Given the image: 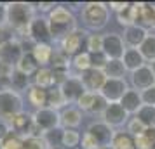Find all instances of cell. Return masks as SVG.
<instances>
[{
  "mask_svg": "<svg viewBox=\"0 0 155 149\" xmlns=\"http://www.w3.org/2000/svg\"><path fill=\"white\" fill-rule=\"evenodd\" d=\"M35 19V7L28 2L7 4V26L19 35L28 36V28Z\"/></svg>",
  "mask_w": 155,
  "mask_h": 149,
  "instance_id": "cell-1",
  "label": "cell"
},
{
  "mask_svg": "<svg viewBox=\"0 0 155 149\" xmlns=\"http://www.w3.org/2000/svg\"><path fill=\"white\" fill-rule=\"evenodd\" d=\"M47 21H49L52 40H59L61 42L66 35H70L73 29H77L75 16L71 14V11H68L64 5H56L49 12Z\"/></svg>",
  "mask_w": 155,
  "mask_h": 149,
  "instance_id": "cell-2",
  "label": "cell"
},
{
  "mask_svg": "<svg viewBox=\"0 0 155 149\" xmlns=\"http://www.w3.org/2000/svg\"><path fill=\"white\" fill-rule=\"evenodd\" d=\"M110 19V9L103 2H89L82 7V21L87 28L98 29L105 28Z\"/></svg>",
  "mask_w": 155,
  "mask_h": 149,
  "instance_id": "cell-3",
  "label": "cell"
},
{
  "mask_svg": "<svg viewBox=\"0 0 155 149\" xmlns=\"http://www.w3.org/2000/svg\"><path fill=\"white\" fill-rule=\"evenodd\" d=\"M23 97L21 94L14 92V90H7V92H0V120H12L16 114H19L23 109Z\"/></svg>",
  "mask_w": 155,
  "mask_h": 149,
  "instance_id": "cell-4",
  "label": "cell"
},
{
  "mask_svg": "<svg viewBox=\"0 0 155 149\" xmlns=\"http://www.w3.org/2000/svg\"><path fill=\"white\" fill-rule=\"evenodd\" d=\"M33 123L35 127L42 132L47 134L51 130H56L61 125V118H59V111L51 109V107H42V109H35L33 113Z\"/></svg>",
  "mask_w": 155,
  "mask_h": 149,
  "instance_id": "cell-5",
  "label": "cell"
},
{
  "mask_svg": "<svg viewBox=\"0 0 155 149\" xmlns=\"http://www.w3.org/2000/svg\"><path fill=\"white\" fill-rule=\"evenodd\" d=\"M101 116H103V121L112 128L124 127V125H127L129 120H131V118H129V113L122 107L120 102H110V104L106 106L105 113L101 114Z\"/></svg>",
  "mask_w": 155,
  "mask_h": 149,
  "instance_id": "cell-6",
  "label": "cell"
},
{
  "mask_svg": "<svg viewBox=\"0 0 155 149\" xmlns=\"http://www.w3.org/2000/svg\"><path fill=\"white\" fill-rule=\"evenodd\" d=\"M127 90H129V87H127V82L124 78H108L99 94L110 104V102H120Z\"/></svg>",
  "mask_w": 155,
  "mask_h": 149,
  "instance_id": "cell-7",
  "label": "cell"
},
{
  "mask_svg": "<svg viewBox=\"0 0 155 149\" xmlns=\"http://www.w3.org/2000/svg\"><path fill=\"white\" fill-rule=\"evenodd\" d=\"M78 78H80V82H82L85 92H94V94L101 92L103 85H105L106 80H108L106 78V75H105V71L94 70V68L84 71V73H80Z\"/></svg>",
  "mask_w": 155,
  "mask_h": 149,
  "instance_id": "cell-8",
  "label": "cell"
},
{
  "mask_svg": "<svg viewBox=\"0 0 155 149\" xmlns=\"http://www.w3.org/2000/svg\"><path fill=\"white\" fill-rule=\"evenodd\" d=\"M126 43L122 35L117 33H106L103 35V52L106 54L108 59H122L126 52Z\"/></svg>",
  "mask_w": 155,
  "mask_h": 149,
  "instance_id": "cell-9",
  "label": "cell"
},
{
  "mask_svg": "<svg viewBox=\"0 0 155 149\" xmlns=\"http://www.w3.org/2000/svg\"><path fill=\"white\" fill-rule=\"evenodd\" d=\"M28 38L33 43H49L52 40L49 21L45 17H35L28 28Z\"/></svg>",
  "mask_w": 155,
  "mask_h": 149,
  "instance_id": "cell-10",
  "label": "cell"
},
{
  "mask_svg": "<svg viewBox=\"0 0 155 149\" xmlns=\"http://www.w3.org/2000/svg\"><path fill=\"white\" fill-rule=\"evenodd\" d=\"M87 40V33H85L84 29H73L70 35H66L59 42L61 45V50H63L66 56H75L78 52H82V45L85 43Z\"/></svg>",
  "mask_w": 155,
  "mask_h": 149,
  "instance_id": "cell-11",
  "label": "cell"
},
{
  "mask_svg": "<svg viewBox=\"0 0 155 149\" xmlns=\"http://www.w3.org/2000/svg\"><path fill=\"white\" fill-rule=\"evenodd\" d=\"M9 125H11V130L16 132L21 137H31L33 135V130H35V123H33V114L26 113V111H21L19 114H16L12 120H9Z\"/></svg>",
  "mask_w": 155,
  "mask_h": 149,
  "instance_id": "cell-12",
  "label": "cell"
},
{
  "mask_svg": "<svg viewBox=\"0 0 155 149\" xmlns=\"http://www.w3.org/2000/svg\"><path fill=\"white\" fill-rule=\"evenodd\" d=\"M131 83H133L134 90H138V92H143V90H147V88L155 87L153 70H152L148 64H145L143 68H140V70H136L134 73H131Z\"/></svg>",
  "mask_w": 155,
  "mask_h": 149,
  "instance_id": "cell-13",
  "label": "cell"
},
{
  "mask_svg": "<svg viewBox=\"0 0 155 149\" xmlns=\"http://www.w3.org/2000/svg\"><path fill=\"white\" fill-rule=\"evenodd\" d=\"M25 54V49H23V45L19 40H9L5 43H0V61H4V63H9L12 64L16 68V64L19 63V59L23 57Z\"/></svg>",
  "mask_w": 155,
  "mask_h": 149,
  "instance_id": "cell-14",
  "label": "cell"
},
{
  "mask_svg": "<svg viewBox=\"0 0 155 149\" xmlns=\"http://www.w3.org/2000/svg\"><path fill=\"white\" fill-rule=\"evenodd\" d=\"M87 134H91L101 147H108L113 141V135H115V130L112 127H108L105 121H94L87 127Z\"/></svg>",
  "mask_w": 155,
  "mask_h": 149,
  "instance_id": "cell-15",
  "label": "cell"
},
{
  "mask_svg": "<svg viewBox=\"0 0 155 149\" xmlns=\"http://www.w3.org/2000/svg\"><path fill=\"white\" fill-rule=\"evenodd\" d=\"M148 35H150L148 29H145L143 26H140V24H133V26L124 28L122 38H124V43H126L127 49H140L141 43L147 40Z\"/></svg>",
  "mask_w": 155,
  "mask_h": 149,
  "instance_id": "cell-16",
  "label": "cell"
},
{
  "mask_svg": "<svg viewBox=\"0 0 155 149\" xmlns=\"http://www.w3.org/2000/svg\"><path fill=\"white\" fill-rule=\"evenodd\" d=\"M59 88H61V92H63L64 99H66L68 104H77L78 99L85 92V88H84V85H82V82H80L78 76H70Z\"/></svg>",
  "mask_w": 155,
  "mask_h": 149,
  "instance_id": "cell-17",
  "label": "cell"
},
{
  "mask_svg": "<svg viewBox=\"0 0 155 149\" xmlns=\"http://www.w3.org/2000/svg\"><path fill=\"white\" fill-rule=\"evenodd\" d=\"M59 118H61V127L63 128L77 130V127L82 123V111L77 106H66L64 109H61Z\"/></svg>",
  "mask_w": 155,
  "mask_h": 149,
  "instance_id": "cell-18",
  "label": "cell"
},
{
  "mask_svg": "<svg viewBox=\"0 0 155 149\" xmlns=\"http://www.w3.org/2000/svg\"><path fill=\"white\" fill-rule=\"evenodd\" d=\"M138 24L145 29L155 28V4L150 2H140L138 7Z\"/></svg>",
  "mask_w": 155,
  "mask_h": 149,
  "instance_id": "cell-19",
  "label": "cell"
},
{
  "mask_svg": "<svg viewBox=\"0 0 155 149\" xmlns=\"http://www.w3.org/2000/svg\"><path fill=\"white\" fill-rule=\"evenodd\" d=\"M54 52L56 50L52 49L51 43H35L33 49H31V54H33V57H35V61L38 63L40 68H47V64L52 63Z\"/></svg>",
  "mask_w": 155,
  "mask_h": 149,
  "instance_id": "cell-20",
  "label": "cell"
},
{
  "mask_svg": "<svg viewBox=\"0 0 155 149\" xmlns=\"http://www.w3.org/2000/svg\"><path fill=\"white\" fill-rule=\"evenodd\" d=\"M120 104H122V107H124V109H126L129 114H136V113L141 109V107H143L141 92L134 90V88H129V90L126 92V95L122 97Z\"/></svg>",
  "mask_w": 155,
  "mask_h": 149,
  "instance_id": "cell-21",
  "label": "cell"
},
{
  "mask_svg": "<svg viewBox=\"0 0 155 149\" xmlns=\"http://www.w3.org/2000/svg\"><path fill=\"white\" fill-rule=\"evenodd\" d=\"M122 63L126 66V71L134 73L136 70L143 68V66L147 64V61H145V57L141 56L140 49H126L124 57H122Z\"/></svg>",
  "mask_w": 155,
  "mask_h": 149,
  "instance_id": "cell-22",
  "label": "cell"
},
{
  "mask_svg": "<svg viewBox=\"0 0 155 149\" xmlns=\"http://www.w3.org/2000/svg\"><path fill=\"white\" fill-rule=\"evenodd\" d=\"M138 7H140L138 2H129L126 9H122L120 12H117V21H119V24H122L124 28L133 26V24H138Z\"/></svg>",
  "mask_w": 155,
  "mask_h": 149,
  "instance_id": "cell-23",
  "label": "cell"
},
{
  "mask_svg": "<svg viewBox=\"0 0 155 149\" xmlns=\"http://www.w3.org/2000/svg\"><path fill=\"white\" fill-rule=\"evenodd\" d=\"M112 149H136V137L131 135L127 130H119L113 135V141L110 144Z\"/></svg>",
  "mask_w": 155,
  "mask_h": 149,
  "instance_id": "cell-24",
  "label": "cell"
},
{
  "mask_svg": "<svg viewBox=\"0 0 155 149\" xmlns=\"http://www.w3.org/2000/svg\"><path fill=\"white\" fill-rule=\"evenodd\" d=\"M28 102L37 109L47 107V90L31 83V87L28 88Z\"/></svg>",
  "mask_w": 155,
  "mask_h": 149,
  "instance_id": "cell-25",
  "label": "cell"
},
{
  "mask_svg": "<svg viewBox=\"0 0 155 149\" xmlns=\"http://www.w3.org/2000/svg\"><path fill=\"white\" fill-rule=\"evenodd\" d=\"M16 70H19L21 73L28 75V76H33L37 71L40 70V66H38V63L35 61V57H33L31 52H25L23 57L19 59V63L16 64Z\"/></svg>",
  "mask_w": 155,
  "mask_h": 149,
  "instance_id": "cell-26",
  "label": "cell"
},
{
  "mask_svg": "<svg viewBox=\"0 0 155 149\" xmlns=\"http://www.w3.org/2000/svg\"><path fill=\"white\" fill-rule=\"evenodd\" d=\"M33 85L40 87V88H45L49 90L54 87V76H52V70L51 68H40L33 75Z\"/></svg>",
  "mask_w": 155,
  "mask_h": 149,
  "instance_id": "cell-27",
  "label": "cell"
},
{
  "mask_svg": "<svg viewBox=\"0 0 155 149\" xmlns=\"http://www.w3.org/2000/svg\"><path fill=\"white\" fill-rule=\"evenodd\" d=\"M66 99H64L63 92H61V88L59 87H52V88H49L47 90V107H51V109H61V107H66Z\"/></svg>",
  "mask_w": 155,
  "mask_h": 149,
  "instance_id": "cell-28",
  "label": "cell"
},
{
  "mask_svg": "<svg viewBox=\"0 0 155 149\" xmlns=\"http://www.w3.org/2000/svg\"><path fill=\"white\" fill-rule=\"evenodd\" d=\"M71 66L78 71V73H84V71L91 70L92 63H91V54L87 50H82L75 56H71Z\"/></svg>",
  "mask_w": 155,
  "mask_h": 149,
  "instance_id": "cell-29",
  "label": "cell"
},
{
  "mask_svg": "<svg viewBox=\"0 0 155 149\" xmlns=\"http://www.w3.org/2000/svg\"><path fill=\"white\" fill-rule=\"evenodd\" d=\"M103 71H105L106 78H124L126 66L122 63V59H110Z\"/></svg>",
  "mask_w": 155,
  "mask_h": 149,
  "instance_id": "cell-30",
  "label": "cell"
},
{
  "mask_svg": "<svg viewBox=\"0 0 155 149\" xmlns=\"http://www.w3.org/2000/svg\"><path fill=\"white\" fill-rule=\"evenodd\" d=\"M11 82H12V90L14 92H21V90H26L28 92V88L31 87V83H30V76L28 75H25V73H21L19 70H14V73H12V76H11Z\"/></svg>",
  "mask_w": 155,
  "mask_h": 149,
  "instance_id": "cell-31",
  "label": "cell"
},
{
  "mask_svg": "<svg viewBox=\"0 0 155 149\" xmlns=\"http://www.w3.org/2000/svg\"><path fill=\"white\" fill-rule=\"evenodd\" d=\"M147 128H155V106H145L134 114Z\"/></svg>",
  "mask_w": 155,
  "mask_h": 149,
  "instance_id": "cell-32",
  "label": "cell"
},
{
  "mask_svg": "<svg viewBox=\"0 0 155 149\" xmlns=\"http://www.w3.org/2000/svg\"><path fill=\"white\" fill-rule=\"evenodd\" d=\"M82 135L73 128H63V147L64 149H77L80 146Z\"/></svg>",
  "mask_w": 155,
  "mask_h": 149,
  "instance_id": "cell-33",
  "label": "cell"
},
{
  "mask_svg": "<svg viewBox=\"0 0 155 149\" xmlns=\"http://www.w3.org/2000/svg\"><path fill=\"white\" fill-rule=\"evenodd\" d=\"M140 52L141 56L145 57L147 63H155V35H148L147 40L141 43L140 47Z\"/></svg>",
  "mask_w": 155,
  "mask_h": 149,
  "instance_id": "cell-34",
  "label": "cell"
},
{
  "mask_svg": "<svg viewBox=\"0 0 155 149\" xmlns=\"http://www.w3.org/2000/svg\"><path fill=\"white\" fill-rule=\"evenodd\" d=\"M136 149H155V128H147L143 135L136 137Z\"/></svg>",
  "mask_w": 155,
  "mask_h": 149,
  "instance_id": "cell-35",
  "label": "cell"
},
{
  "mask_svg": "<svg viewBox=\"0 0 155 149\" xmlns=\"http://www.w3.org/2000/svg\"><path fill=\"white\" fill-rule=\"evenodd\" d=\"M23 139L21 135H18L16 132H9V135L0 142V149H21L23 147Z\"/></svg>",
  "mask_w": 155,
  "mask_h": 149,
  "instance_id": "cell-36",
  "label": "cell"
},
{
  "mask_svg": "<svg viewBox=\"0 0 155 149\" xmlns=\"http://www.w3.org/2000/svg\"><path fill=\"white\" fill-rule=\"evenodd\" d=\"M85 50L89 54H96V52H103V35H87L85 40Z\"/></svg>",
  "mask_w": 155,
  "mask_h": 149,
  "instance_id": "cell-37",
  "label": "cell"
},
{
  "mask_svg": "<svg viewBox=\"0 0 155 149\" xmlns=\"http://www.w3.org/2000/svg\"><path fill=\"white\" fill-rule=\"evenodd\" d=\"M44 141L47 142L49 147L63 146V130L61 128H56V130H51L47 134H44Z\"/></svg>",
  "mask_w": 155,
  "mask_h": 149,
  "instance_id": "cell-38",
  "label": "cell"
},
{
  "mask_svg": "<svg viewBox=\"0 0 155 149\" xmlns=\"http://www.w3.org/2000/svg\"><path fill=\"white\" fill-rule=\"evenodd\" d=\"M21 149H49L44 137H25Z\"/></svg>",
  "mask_w": 155,
  "mask_h": 149,
  "instance_id": "cell-39",
  "label": "cell"
},
{
  "mask_svg": "<svg viewBox=\"0 0 155 149\" xmlns=\"http://www.w3.org/2000/svg\"><path fill=\"white\" fill-rule=\"evenodd\" d=\"M145 130H147V127L141 123L136 116L134 118H131L129 120V123H127V132L131 135H134V137H140V135H143L145 134Z\"/></svg>",
  "mask_w": 155,
  "mask_h": 149,
  "instance_id": "cell-40",
  "label": "cell"
},
{
  "mask_svg": "<svg viewBox=\"0 0 155 149\" xmlns=\"http://www.w3.org/2000/svg\"><path fill=\"white\" fill-rule=\"evenodd\" d=\"M94 97H96L94 92H84V95H82L77 102V107L80 111H87V113H89L91 107H92V102H94Z\"/></svg>",
  "mask_w": 155,
  "mask_h": 149,
  "instance_id": "cell-41",
  "label": "cell"
},
{
  "mask_svg": "<svg viewBox=\"0 0 155 149\" xmlns=\"http://www.w3.org/2000/svg\"><path fill=\"white\" fill-rule=\"evenodd\" d=\"M106 106H108V101L101 95V94H96V97H94V102H92V107H91V111L89 113H92V114H103L105 113V109H106Z\"/></svg>",
  "mask_w": 155,
  "mask_h": 149,
  "instance_id": "cell-42",
  "label": "cell"
},
{
  "mask_svg": "<svg viewBox=\"0 0 155 149\" xmlns=\"http://www.w3.org/2000/svg\"><path fill=\"white\" fill-rule=\"evenodd\" d=\"M108 57H106L105 52H96V54H91V63H92V68L94 70H105L106 64H108Z\"/></svg>",
  "mask_w": 155,
  "mask_h": 149,
  "instance_id": "cell-43",
  "label": "cell"
},
{
  "mask_svg": "<svg viewBox=\"0 0 155 149\" xmlns=\"http://www.w3.org/2000/svg\"><path fill=\"white\" fill-rule=\"evenodd\" d=\"M80 147L82 149H98V147H101V146H99L98 141H96L91 134L85 132V134L82 135V139H80Z\"/></svg>",
  "mask_w": 155,
  "mask_h": 149,
  "instance_id": "cell-44",
  "label": "cell"
},
{
  "mask_svg": "<svg viewBox=\"0 0 155 149\" xmlns=\"http://www.w3.org/2000/svg\"><path fill=\"white\" fill-rule=\"evenodd\" d=\"M141 99H143L145 106H155V87L143 90L141 92Z\"/></svg>",
  "mask_w": 155,
  "mask_h": 149,
  "instance_id": "cell-45",
  "label": "cell"
},
{
  "mask_svg": "<svg viewBox=\"0 0 155 149\" xmlns=\"http://www.w3.org/2000/svg\"><path fill=\"white\" fill-rule=\"evenodd\" d=\"M7 90H12L11 76H0V92H7Z\"/></svg>",
  "mask_w": 155,
  "mask_h": 149,
  "instance_id": "cell-46",
  "label": "cell"
},
{
  "mask_svg": "<svg viewBox=\"0 0 155 149\" xmlns=\"http://www.w3.org/2000/svg\"><path fill=\"white\" fill-rule=\"evenodd\" d=\"M9 132H11V125H9V121L0 120V142H2L4 139H5V137H7Z\"/></svg>",
  "mask_w": 155,
  "mask_h": 149,
  "instance_id": "cell-47",
  "label": "cell"
},
{
  "mask_svg": "<svg viewBox=\"0 0 155 149\" xmlns=\"http://www.w3.org/2000/svg\"><path fill=\"white\" fill-rule=\"evenodd\" d=\"M7 26V4L0 2V28Z\"/></svg>",
  "mask_w": 155,
  "mask_h": 149,
  "instance_id": "cell-48",
  "label": "cell"
},
{
  "mask_svg": "<svg viewBox=\"0 0 155 149\" xmlns=\"http://www.w3.org/2000/svg\"><path fill=\"white\" fill-rule=\"evenodd\" d=\"M127 4H129V2H110V5H108V7L113 9L115 12H120L122 9L127 7Z\"/></svg>",
  "mask_w": 155,
  "mask_h": 149,
  "instance_id": "cell-49",
  "label": "cell"
},
{
  "mask_svg": "<svg viewBox=\"0 0 155 149\" xmlns=\"http://www.w3.org/2000/svg\"><path fill=\"white\" fill-rule=\"evenodd\" d=\"M37 7L40 9V11H52V9L56 7V5H54V4H52V2H49V4H37Z\"/></svg>",
  "mask_w": 155,
  "mask_h": 149,
  "instance_id": "cell-50",
  "label": "cell"
},
{
  "mask_svg": "<svg viewBox=\"0 0 155 149\" xmlns=\"http://www.w3.org/2000/svg\"><path fill=\"white\" fill-rule=\"evenodd\" d=\"M49 149H64L63 146H56V147H49Z\"/></svg>",
  "mask_w": 155,
  "mask_h": 149,
  "instance_id": "cell-51",
  "label": "cell"
},
{
  "mask_svg": "<svg viewBox=\"0 0 155 149\" xmlns=\"http://www.w3.org/2000/svg\"><path fill=\"white\" fill-rule=\"evenodd\" d=\"M150 68H152V70H153V73H155V63H152V64H150Z\"/></svg>",
  "mask_w": 155,
  "mask_h": 149,
  "instance_id": "cell-52",
  "label": "cell"
},
{
  "mask_svg": "<svg viewBox=\"0 0 155 149\" xmlns=\"http://www.w3.org/2000/svg\"><path fill=\"white\" fill-rule=\"evenodd\" d=\"M98 149H112V147H110V146H108V147H98Z\"/></svg>",
  "mask_w": 155,
  "mask_h": 149,
  "instance_id": "cell-53",
  "label": "cell"
}]
</instances>
